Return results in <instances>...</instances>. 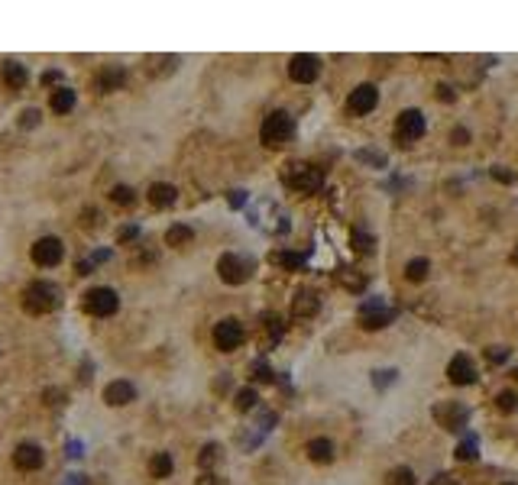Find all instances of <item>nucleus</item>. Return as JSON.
<instances>
[{"label": "nucleus", "instance_id": "obj_1", "mask_svg": "<svg viewBox=\"0 0 518 485\" xmlns=\"http://www.w3.org/2000/svg\"><path fill=\"white\" fill-rule=\"evenodd\" d=\"M23 308L29 314H49V311L62 308V288L52 281H33L23 291Z\"/></svg>", "mask_w": 518, "mask_h": 485}, {"label": "nucleus", "instance_id": "obj_2", "mask_svg": "<svg viewBox=\"0 0 518 485\" xmlns=\"http://www.w3.org/2000/svg\"><path fill=\"white\" fill-rule=\"evenodd\" d=\"M289 136H292V117H289L285 110H275V113H269V117L263 120L259 140H263L266 146L279 149V146H285V142H289Z\"/></svg>", "mask_w": 518, "mask_h": 485}, {"label": "nucleus", "instance_id": "obj_3", "mask_svg": "<svg viewBox=\"0 0 518 485\" xmlns=\"http://www.w3.org/2000/svg\"><path fill=\"white\" fill-rule=\"evenodd\" d=\"M117 308H120V298H117V291L113 288H91L85 295V311L88 314H95V318H111V314H117Z\"/></svg>", "mask_w": 518, "mask_h": 485}, {"label": "nucleus", "instance_id": "obj_4", "mask_svg": "<svg viewBox=\"0 0 518 485\" xmlns=\"http://www.w3.org/2000/svg\"><path fill=\"white\" fill-rule=\"evenodd\" d=\"M285 185L298 188V191H314L321 185V172L308 162H292V165H285Z\"/></svg>", "mask_w": 518, "mask_h": 485}, {"label": "nucleus", "instance_id": "obj_5", "mask_svg": "<svg viewBox=\"0 0 518 485\" xmlns=\"http://www.w3.org/2000/svg\"><path fill=\"white\" fill-rule=\"evenodd\" d=\"M33 262L36 265H42V269H52V265H58L62 262V256H65V246H62V240L58 236H42V240L33 243Z\"/></svg>", "mask_w": 518, "mask_h": 485}, {"label": "nucleus", "instance_id": "obj_6", "mask_svg": "<svg viewBox=\"0 0 518 485\" xmlns=\"http://www.w3.org/2000/svg\"><path fill=\"white\" fill-rule=\"evenodd\" d=\"M214 343H217V350H224V353L236 350V346L243 343V324L236 318H224L214 327Z\"/></svg>", "mask_w": 518, "mask_h": 485}, {"label": "nucleus", "instance_id": "obj_7", "mask_svg": "<svg viewBox=\"0 0 518 485\" xmlns=\"http://www.w3.org/2000/svg\"><path fill=\"white\" fill-rule=\"evenodd\" d=\"M217 272H220V279H224L227 285H243V281L250 279V262L234 256V252H227V256H220V262H217Z\"/></svg>", "mask_w": 518, "mask_h": 485}, {"label": "nucleus", "instance_id": "obj_8", "mask_svg": "<svg viewBox=\"0 0 518 485\" xmlns=\"http://www.w3.org/2000/svg\"><path fill=\"white\" fill-rule=\"evenodd\" d=\"M447 379H451L453 385H473L476 382V365H473V359L467 353H457L451 359V365H447Z\"/></svg>", "mask_w": 518, "mask_h": 485}, {"label": "nucleus", "instance_id": "obj_9", "mask_svg": "<svg viewBox=\"0 0 518 485\" xmlns=\"http://www.w3.org/2000/svg\"><path fill=\"white\" fill-rule=\"evenodd\" d=\"M434 418H437V424L447 430H463L467 427V408L457 402H447V404H437L434 408Z\"/></svg>", "mask_w": 518, "mask_h": 485}, {"label": "nucleus", "instance_id": "obj_10", "mask_svg": "<svg viewBox=\"0 0 518 485\" xmlns=\"http://www.w3.org/2000/svg\"><path fill=\"white\" fill-rule=\"evenodd\" d=\"M318 72H321V62L314 56H292V62H289V75L298 84H311L318 78Z\"/></svg>", "mask_w": 518, "mask_h": 485}, {"label": "nucleus", "instance_id": "obj_11", "mask_svg": "<svg viewBox=\"0 0 518 485\" xmlns=\"http://www.w3.org/2000/svg\"><path fill=\"white\" fill-rule=\"evenodd\" d=\"M376 104H379V91L373 88V84H359V88H353L350 97H347V107L353 113H369Z\"/></svg>", "mask_w": 518, "mask_h": 485}, {"label": "nucleus", "instance_id": "obj_12", "mask_svg": "<svg viewBox=\"0 0 518 485\" xmlns=\"http://www.w3.org/2000/svg\"><path fill=\"white\" fill-rule=\"evenodd\" d=\"M396 133H398V136H402L405 142L418 140V136L424 133V117H421V110H402V113H398Z\"/></svg>", "mask_w": 518, "mask_h": 485}, {"label": "nucleus", "instance_id": "obj_13", "mask_svg": "<svg viewBox=\"0 0 518 485\" xmlns=\"http://www.w3.org/2000/svg\"><path fill=\"white\" fill-rule=\"evenodd\" d=\"M42 447L39 443H19L17 450H13V466L23 469V472H33V469L42 466Z\"/></svg>", "mask_w": 518, "mask_h": 485}, {"label": "nucleus", "instance_id": "obj_14", "mask_svg": "<svg viewBox=\"0 0 518 485\" xmlns=\"http://www.w3.org/2000/svg\"><path fill=\"white\" fill-rule=\"evenodd\" d=\"M133 398H136V388H133L127 379H117V382H111L104 388V402L111 404V408H123V404H130Z\"/></svg>", "mask_w": 518, "mask_h": 485}, {"label": "nucleus", "instance_id": "obj_15", "mask_svg": "<svg viewBox=\"0 0 518 485\" xmlns=\"http://www.w3.org/2000/svg\"><path fill=\"white\" fill-rule=\"evenodd\" d=\"M359 320H363V327H366V330H379V327H386L389 320H392V311L382 308L379 301H369V304H363V308H359Z\"/></svg>", "mask_w": 518, "mask_h": 485}, {"label": "nucleus", "instance_id": "obj_16", "mask_svg": "<svg viewBox=\"0 0 518 485\" xmlns=\"http://www.w3.org/2000/svg\"><path fill=\"white\" fill-rule=\"evenodd\" d=\"M123 81H127V68H123V65H104V72L97 75V88H101L104 94H107V91H120Z\"/></svg>", "mask_w": 518, "mask_h": 485}, {"label": "nucleus", "instance_id": "obj_17", "mask_svg": "<svg viewBox=\"0 0 518 485\" xmlns=\"http://www.w3.org/2000/svg\"><path fill=\"white\" fill-rule=\"evenodd\" d=\"M0 75H3V81L10 84V88H23L29 78L26 65H19V62H13V58H7L3 65H0Z\"/></svg>", "mask_w": 518, "mask_h": 485}, {"label": "nucleus", "instance_id": "obj_18", "mask_svg": "<svg viewBox=\"0 0 518 485\" xmlns=\"http://www.w3.org/2000/svg\"><path fill=\"white\" fill-rule=\"evenodd\" d=\"M75 101H78V94L72 88H56L52 97H49V107H52V113H68L75 107Z\"/></svg>", "mask_w": 518, "mask_h": 485}, {"label": "nucleus", "instance_id": "obj_19", "mask_svg": "<svg viewBox=\"0 0 518 485\" xmlns=\"http://www.w3.org/2000/svg\"><path fill=\"white\" fill-rule=\"evenodd\" d=\"M175 197H179V191L172 185H165V181H159V185L149 188V204L152 207H172L175 204Z\"/></svg>", "mask_w": 518, "mask_h": 485}, {"label": "nucleus", "instance_id": "obj_20", "mask_svg": "<svg viewBox=\"0 0 518 485\" xmlns=\"http://www.w3.org/2000/svg\"><path fill=\"white\" fill-rule=\"evenodd\" d=\"M308 459H311V463H330V459H334V443L324 440V437L311 440V443H308Z\"/></svg>", "mask_w": 518, "mask_h": 485}, {"label": "nucleus", "instance_id": "obj_21", "mask_svg": "<svg viewBox=\"0 0 518 485\" xmlns=\"http://www.w3.org/2000/svg\"><path fill=\"white\" fill-rule=\"evenodd\" d=\"M314 311H318V298H314L311 291H298V298L292 301L295 318H308V314H314Z\"/></svg>", "mask_w": 518, "mask_h": 485}, {"label": "nucleus", "instance_id": "obj_22", "mask_svg": "<svg viewBox=\"0 0 518 485\" xmlns=\"http://www.w3.org/2000/svg\"><path fill=\"white\" fill-rule=\"evenodd\" d=\"M191 227H185V224H175V227H169V233H165V243L169 246H188L191 243Z\"/></svg>", "mask_w": 518, "mask_h": 485}, {"label": "nucleus", "instance_id": "obj_23", "mask_svg": "<svg viewBox=\"0 0 518 485\" xmlns=\"http://www.w3.org/2000/svg\"><path fill=\"white\" fill-rule=\"evenodd\" d=\"M149 472L156 479L172 476V457H169V453H156V457L149 459Z\"/></svg>", "mask_w": 518, "mask_h": 485}, {"label": "nucleus", "instance_id": "obj_24", "mask_svg": "<svg viewBox=\"0 0 518 485\" xmlns=\"http://www.w3.org/2000/svg\"><path fill=\"white\" fill-rule=\"evenodd\" d=\"M428 269H431V262L428 259H412L405 265V279L408 281H424L428 279Z\"/></svg>", "mask_w": 518, "mask_h": 485}, {"label": "nucleus", "instance_id": "obj_25", "mask_svg": "<svg viewBox=\"0 0 518 485\" xmlns=\"http://www.w3.org/2000/svg\"><path fill=\"white\" fill-rule=\"evenodd\" d=\"M386 485H414L412 469H405V466L392 469V472H389V476H386Z\"/></svg>", "mask_w": 518, "mask_h": 485}, {"label": "nucleus", "instance_id": "obj_26", "mask_svg": "<svg viewBox=\"0 0 518 485\" xmlns=\"http://www.w3.org/2000/svg\"><path fill=\"white\" fill-rule=\"evenodd\" d=\"M496 408L505 411V414L518 411V395L515 392H499V395H496Z\"/></svg>", "mask_w": 518, "mask_h": 485}, {"label": "nucleus", "instance_id": "obj_27", "mask_svg": "<svg viewBox=\"0 0 518 485\" xmlns=\"http://www.w3.org/2000/svg\"><path fill=\"white\" fill-rule=\"evenodd\" d=\"M480 457V447H476V440H463L460 447H457V459H463V463H470V459Z\"/></svg>", "mask_w": 518, "mask_h": 485}, {"label": "nucleus", "instance_id": "obj_28", "mask_svg": "<svg viewBox=\"0 0 518 485\" xmlns=\"http://www.w3.org/2000/svg\"><path fill=\"white\" fill-rule=\"evenodd\" d=\"M111 201L113 204H120V207H127V204H133V188H127V185H117L111 191Z\"/></svg>", "mask_w": 518, "mask_h": 485}, {"label": "nucleus", "instance_id": "obj_29", "mask_svg": "<svg viewBox=\"0 0 518 485\" xmlns=\"http://www.w3.org/2000/svg\"><path fill=\"white\" fill-rule=\"evenodd\" d=\"M250 372H253V379L256 382H273L275 375H273V369H269V363H263V359H259V363H253L250 365Z\"/></svg>", "mask_w": 518, "mask_h": 485}, {"label": "nucleus", "instance_id": "obj_30", "mask_svg": "<svg viewBox=\"0 0 518 485\" xmlns=\"http://www.w3.org/2000/svg\"><path fill=\"white\" fill-rule=\"evenodd\" d=\"M234 404H236V411H250V408L256 404V392H253V388H243V392H236Z\"/></svg>", "mask_w": 518, "mask_h": 485}, {"label": "nucleus", "instance_id": "obj_31", "mask_svg": "<svg viewBox=\"0 0 518 485\" xmlns=\"http://www.w3.org/2000/svg\"><path fill=\"white\" fill-rule=\"evenodd\" d=\"M373 236H366L363 230H353V249L357 252H373Z\"/></svg>", "mask_w": 518, "mask_h": 485}, {"label": "nucleus", "instance_id": "obj_32", "mask_svg": "<svg viewBox=\"0 0 518 485\" xmlns=\"http://www.w3.org/2000/svg\"><path fill=\"white\" fill-rule=\"evenodd\" d=\"M486 359H489L492 365L505 363V359H509V350H505V346H489V350H486Z\"/></svg>", "mask_w": 518, "mask_h": 485}, {"label": "nucleus", "instance_id": "obj_33", "mask_svg": "<svg viewBox=\"0 0 518 485\" xmlns=\"http://www.w3.org/2000/svg\"><path fill=\"white\" fill-rule=\"evenodd\" d=\"M275 262H282V265H289V269H295V265H302V256H295V252H279L275 256Z\"/></svg>", "mask_w": 518, "mask_h": 485}, {"label": "nucleus", "instance_id": "obj_34", "mask_svg": "<svg viewBox=\"0 0 518 485\" xmlns=\"http://www.w3.org/2000/svg\"><path fill=\"white\" fill-rule=\"evenodd\" d=\"M340 281H347V285H350V288H363V279H359V275H353V269H343V272H340Z\"/></svg>", "mask_w": 518, "mask_h": 485}, {"label": "nucleus", "instance_id": "obj_35", "mask_svg": "<svg viewBox=\"0 0 518 485\" xmlns=\"http://www.w3.org/2000/svg\"><path fill=\"white\" fill-rule=\"evenodd\" d=\"M217 453H220V447H214V443L201 450V466H211V463H217Z\"/></svg>", "mask_w": 518, "mask_h": 485}, {"label": "nucleus", "instance_id": "obj_36", "mask_svg": "<svg viewBox=\"0 0 518 485\" xmlns=\"http://www.w3.org/2000/svg\"><path fill=\"white\" fill-rule=\"evenodd\" d=\"M39 123V110H23V117H19V126L26 130V126H36Z\"/></svg>", "mask_w": 518, "mask_h": 485}, {"label": "nucleus", "instance_id": "obj_37", "mask_svg": "<svg viewBox=\"0 0 518 485\" xmlns=\"http://www.w3.org/2000/svg\"><path fill=\"white\" fill-rule=\"evenodd\" d=\"M492 178H496V181H505V185H512V181H515V175H512V172H505V168H492Z\"/></svg>", "mask_w": 518, "mask_h": 485}, {"label": "nucleus", "instance_id": "obj_38", "mask_svg": "<svg viewBox=\"0 0 518 485\" xmlns=\"http://www.w3.org/2000/svg\"><path fill=\"white\" fill-rule=\"evenodd\" d=\"M140 233V230H136V227H123L120 230V243H127V240H133V236Z\"/></svg>", "mask_w": 518, "mask_h": 485}, {"label": "nucleus", "instance_id": "obj_39", "mask_svg": "<svg viewBox=\"0 0 518 485\" xmlns=\"http://www.w3.org/2000/svg\"><path fill=\"white\" fill-rule=\"evenodd\" d=\"M467 140H470V133L467 130H453V142H457V146H463Z\"/></svg>", "mask_w": 518, "mask_h": 485}, {"label": "nucleus", "instance_id": "obj_40", "mask_svg": "<svg viewBox=\"0 0 518 485\" xmlns=\"http://www.w3.org/2000/svg\"><path fill=\"white\" fill-rule=\"evenodd\" d=\"M389 379H396V372H376V385H379V388H382Z\"/></svg>", "mask_w": 518, "mask_h": 485}, {"label": "nucleus", "instance_id": "obj_41", "mask_svg": "<svg viewBox=\"0 0 518 485\" xmlns=\"http://www.w3.org/2000/svg\"><path fill=\"white\" fill-rule=\"evenodd\" d=\"M437 97H441V101H453V91L441 84V88H437Z\"/></svg>", "mask_w": 518, "mask_h": 485}, {"label": "nucleus", "instance_id": "obj_42", "mask_svg": "<svg viewBox=\"0 0 518 485\" xmlns=\"http://www.w3.org/2000/svg\"><path fill=\"white\" fill-rule=\"evenodd\" d=\"M431 485H457V479H451V476H437Z\"/></svg>", "mask_w": 518, "mask_h": 485}, {"label": "nucleus", "instance_id": "obj_43", "mask_svg": "<svg viewBox=\"0 0 518 485\" xmlns=\"http://www.w3.org/2000/svg\"><path fill=\"white\" fill-rule=\"evenodd\" d=\"M58 78H62V75H58V72H46V75H42V81H46V84H56Z\"/></svg>", "mask_w": 518, "mask_h": 485}, {"label": "nucleus", "instance_id": "obj_44", "mask_svg": "<svg viewBox=\"0 0 518 485\" xmlns=\"http://www.w3.org/2000/svg\"><path fill=\"white\" fill-rule=\"evenodd\" d=\"M230 204H243V191H234V195H230Z\"/></svg>", "mask_w": 518, "mask_h": 485}, {"label": "nucleus", "instance_id": "obj_45", "mask_svg": "<svg viewBox=\"0 0 518 485\" xmlns=\"http://www.w3.org/2000/svg\"><path fill=\"white\" fill-rule=\"evenodd\" d=\"M512 262H515V265H518V246H515V252H512Z\"/></svg>", "mask_w": 518, "mask_h": 485}, {"label": "nucleus", "instance_id": "obj_46", "mask_svg": "<svg viewBox=\"0 0 518 485\" xmlns=\"http://www.w3.org/2000/svg\"><path fill=\"white\" fill-rule=\"evenodd\" d=\"M512 375H515V382H518V369H515V372H512Z\"/></svg>", "mask_w": 518, "mask_h": 485}, {"label": "nucleus", "instance_id": "obj_47", "mask_svg": "<svg viewBox=\"0 0 518 485\" xmlns=\"http://www.w3.org/2000/svg\"><path fill=\"white\" fill-rule=\"evenodd\" d=\"M505 485H515V482H505Z\"/></svg>", "mask_w": 518, "mask_h": 485}]
</instances>
